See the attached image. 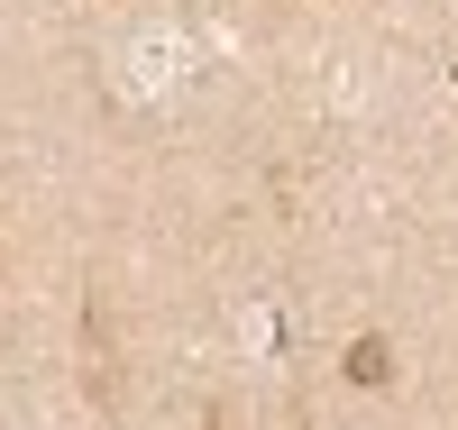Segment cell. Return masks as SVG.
<instances>
[{
	"mask_svg": "<svg viewBox=\"0 0 458 430\" xmlns=\"http://www.w3.org/2000/svg\"><path fill=\"white\" fill-rule=\"evenodd\" d=\"M349 375H358V384H376V375H386V348L358 339V348H349Z\"/></svg>",
	"mask_w": 458,
	"mask_h": 430,
	"instance_id": "6da1fadb",
	"label": "cell"
}]
</instances>
